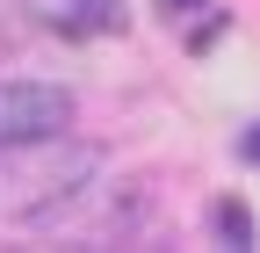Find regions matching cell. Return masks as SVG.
I'll return each instance as SVG.
<instances>
[{
	"mask_svg": "<svg viewBox=\"0 0 260 253\" xmlns=\"http://www.w3.org/2000/svg\"><path fill=\"white\" fill-rule=\"evenodd\" d=\"M58 131H73V94L58 80H0V152L44 145Z\"/></svg>",
	"mask_w": 260,
	"mask_h": 253,
	"instance_id": "obj_2",
	"label": "cell"
},
{
	"mask_svg": "<svg viewBox=\"0 0 260 253\" xmlns=\"http://www.w3.org/2000/svg\"><path fill=\"white\" fill-rule=\"evenodd\" d=\"M239 152H246V160H260V123H253L246 138H239Z\"/></svg>",
	"mask_w": 260,
	"mask_h": 253,
	"instance_id": "obj_6",
	"label": "cell"
},
{
	"mask_svg": "<svg viewBox=\"0 0 260 253\" xmlns=\"http://www.w3.org/2000/svg\"><path fill=\"white\" fill-rule=\"evenodd\" d=\"M94 174H102V152L65 138V131L44 145H15V152H0V217L44 225V217H58L65 203L87 196Z\"/></svg>",
	"mask_w": 260,
	"mask_h": 253,
	"instance_id": "obj_1",
	"label": "cell"
},
{
	"mask_svg": "<svg viewBox=\"0 0 260 253\" xmlns=\"http://www.w3.org/2000/svg\"><path fill=\"white\" fill-rule=\"evenodd\" d=\"M29 15H37L51 37H65V44L123 37V29H130V8H123V0H29Z\"/></svg>",
	"mask_w": 260,
	"mask_h": 253,
	"instance_id": "obj_3",
	"label": "cell"
},
{
	"mask_svg": "<svg viewBox=\"0 0 260 253\" xmlns=\"http://www.w3.org/2000/svg\"><path fill=\"white\" fill-rule=\"evenodd\" d=\"M159 22H188V51H210L224 37V8L217 0H159Z\"/></svg>",
	"mask_w": 260,
	"mask_h": 253,
	"instance_id": "obj_4",
	"label": "cell"
},
{
	"mask_svg": "<svg viewBox=\"0 0 260 253\" xmlns=\"http://www.w3.org/2000/svg\"><path fill=\"white\" fill-rule=\"evenodd\" d=\"M210 232H217L224 246H253V217H246V203H232V196H224V203L210 210Z\"/></svg>",
	"mask_w": 260,
	"mask_h": 253,
	"instance_id": "obj_5",
	"label": "cell"
}]
</instances>
